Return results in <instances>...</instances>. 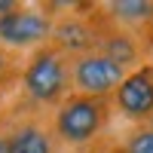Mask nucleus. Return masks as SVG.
<instances>
[{
  "instance_id": "nucleus-12",
  "label": "nucleus",
  "mask_w": 153,
  "mask_h": 153,
  "mask_svg": "<svg viewBox=\"0 0 153 153\" xmlns=\"http://www.w3.org/2000/svg\"><path fill=\"white\" fill-rule=\"evenodd\" d=\"M3 65H6V55H3V52H0V71H3Z\"/></svg>"
},
{
  "instance_id": "nucleus-6",
  "label": "nucleus",
  "mask_w": 153,
  "mask_h": 153,
  "mask_svg": "<svg viewBox=\"0 0 153 153\" xmlns=\"http://www.w3.org/2000/svg\"><path fill=\"white\" fill-rule=\"evenodd\" d=\"M104 9H107V19L117 25V28L132 31V34H141V28L153 16V3L150 0H117V3H110Z\"/></svg>"
},
{
  "instance_id": "nucleus-7",
  "label": "nucleus",
  "mask_w": 153,
  "mask_h": 153,
  "mask_svg": "<svg viewBox=\"0 0 153 153\" xmlns=\"http://www.w3.org/2000/svg\"><path fill=\"white\" fill-rule=\"evenodd\" d=\"M9 153H52V141L40 126H22L9 138Z\"/></svg>"
},
{
  "instance_id": "nucleus-11",
  "label": "nucleus",
  "mask_w": 153,
  "mask_h": 153,
  "mask_svg": "<svg viewBox=\"0 0 153 153\" xmlns=\"http://www.w3.org/2000/svg\"><path fill=\"white\" fill-rule=\"evenodd\" d=\"M95 153H120V147H101V150H95Z\"/></svg>"
},
{
  "instance_id": "nucleus-5",
  "label": "nucleus",
  "mask_w": 153,
  "mask_h": 153,
  "mask_svg": "<svg viewBox=\"0 0 153 153\" xmlns=\"http://www.w3.org/2000/svg\"><path fill=\"white\" fill-rule=\"evenodd\" d=\"M52 37V19L40 9H9L0 16V40L6 46H34Z\"/></svg>"
},
{
  "instance_id": "nucleus-9",
  "label": "nucleus",
  "mask_w": 153,
  "mask_h": 153,
  "mask_svg": "<svg viewBox=\"0 0 153 153\" xmlns=\"http://www.w3.org/2000/svg\"><path fill=\"white\" fill-rule=\"evenodd\" d=\"M138 40H147V46L153 49V16H150V22L141 28V34H138Z\"/></svg>"
},
{
  "instance_id": "nucleus-2",
  "label": "nucleus",
  "mask_w": 153,
  "mask_h": 153,
  "mask_svg": "<svg viewBox=\"0 0 153 153\" xmlns=\"http://www.w3.org/2000/svg\"><path fill=\"white\" fill-rule=\"evenodd\" d=\"M25 89L40 104L61 101L71 89V55H65L55 43L37 49L25 68Z\"/></svg>"
},
{
  "instance_id": "nucleus-10",
  "label": "nucleus",
  "mask_w": 153,
  "mask_h": 153,
  "mask_svg": "<svg viewBox=\"0 0 153 153\" xmlns=\"http://www.w3.org/2000/svg\"><path fill=\"white\" fill-rule=\"evenodd\" d=\"M0 153H9V138H0Z\"/></svg>"
},
{
  "instance_id": "nucleus-1",
  "label": "nucleus",
  "mask_w": 153,
  "mask_h": 153,
  "mask_svg": "<svg viewBox=\"0 0 153 153\" xmlns=\"http://www.w3.org/2000/svg\"><path fill=\"white\" fill-rule=\"evenodd\" d=\"M110 98H92V95H71L55 110V135L58 141L71 147H80L95 141L98 132L107 126Z\"/></svg>"
},
{
  "instance_id": "nucleus-13",
  "label": "nucleus",
  "mask_w": 153,
  "mask_h": 153,
  "mask_svg": "<svg viewBox=\"0 0 153 153\" xmlns=\"http://www.w3.org/2000/svg\"><path fill=\"white\" fill-rule=\"evenodd\" d=\"M147 126H150V129H153V117H150V120H147Z\"/></svg>"
},
{
  "instance_id": "nucleus-8",
  "label": "nucleus",
  "mask_w": 153,
  "mask_h": 153,
  "mask_svg": "<svg viewBox=\"0 0 153 153\" xmlns=\"http://www.w3.org/2000/svg\"><path fill=\"white\" fill-rule=\"evenodd\" d=\"M120 153H153V129H150V126L135 129V132L123 141Z\"/></svg>"
},
{
  "instance_id": "nucleus-3",
  "label": "nucleus",
  "mask_w": 153,
  "mask_h": 153,
  "mask_svg": "<svg viewBox=\"0 0 153 153\" xmlns=\"http://www.w3.org/2000/svg\"><path fill=\"white\" fill-rule=\"evenodd\" d=\"M129 74L123 65L110 61L101 52H86L71 58V86L76 95H92V98H110L123 83V76Z\"/></svg>"
},
{
  "instance_id": "nucleus-4",
  "label": "nucleus",
  "mask_w": 153,
  "mask_h": 153,
  "mask_svg": "<svg viewBox=\"0 0 153 153\" xmlns=\"http://www.w3.org/2000/svg\"><path fill=\"white\" fill-rule=\"evenodd\" d=\"M113 104L126 120L147 123L153 117V65L144 61L135 71L123 76V83L113 92Z\"/></svg>"
}]
</instances>
